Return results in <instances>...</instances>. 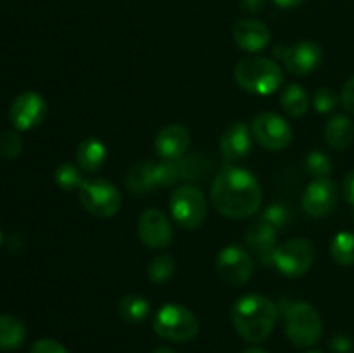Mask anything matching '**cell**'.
<instances>
[{
    "label": "cell",
    "mask_w": 354,
    "mask_h": 353,
    "mask_svg": "<svg viewBox=\"0 0 354 353\" xmlns=\"http://www.w3.org/2000/svg\"><path fill=\"white\" fill-rule=\"evenodd\" d=\"M273 2L282 9H294V7H299L304 0H273Z\"/></svg>",
    "instance_id": "74e56055"
},
{
    "label": "cell",
    "mask_w": 354,
    "mask_h": 353,
    "mask_svg": "<svg viewBox=\"0 0 354 353\" xmlns=\"http://www.w3.org/2000/svg\"><path fill=\"white\" fill-rule=\"evenodd\" d=\"M268 26L258 19H241L234 26V40L242 51L259 52L270 44Z\"/></svg>",
    "instance_id": "ac0fdd59"
},
{
    "label": "cell",
    "mask_w": 354,
    "mask_h": 353,
    "mask_svg": "<svg viewBox=\"0 0 354 353\" xmlns=\"http://www.w3.org/2000/svg\"><path fill=\"white\" fill-rule=\"evenodd\" d=\"M30 353H69L64 346L55 339H38L33 346H31Z\"/></svg>",
    "instance_id": "d6a6232c"
},
{
    "label": "cell",
    "mask_w": 354,
    "mask_h": 353,
    "mask_svg": "<svg viewBox=\"0 0 354 353\" xmlns=\"http://www.w3.org/2000/svg\"><path fill=\"white\" fill-rule=\"evenodd\" d=\"M154 353H176V352L171 348H158Z\"/></svg>",
    "instance_id": "ab89813d"
},
{
    "label": "cell",
    "mask_w": 354,
    "mask_h": 353,
    "mask_svg": "<svg viewBox=\"0 0 354 353\" xmlns=\"http://www.w3.org/2000/svg\"><path fill=\"white\" fill-rule=\"evenodd\" d=\"M325 141L339 151L348 149L354 142V123L344 114H337L325 127Z\"/></svg>",
    "instance_id": "44dd1931"
},
{
    "label": "cell",
    "mask_w": 354,
    "mask_h": 353,
    "mask_svg": "<svg viewBox=\"0 0 354 353\" xmlns=\"http://www.w3.org/2000/svg\"><path fill=\"white\" fill-rule=\"evenodd\" d=\"M244 241L249 249L258 253L265 260H272L277 244V228L266 221L259 220L249 227Z\"/></svg>",
    "instance_id": "d6986e66"
},
{
    "label": "cell",
    "mask_w": 354,
    "mask_h": 353,
    "mask_svg": "<svg viewBox=\"0 0 354 353\" xmlns=\"http://www.w3.org/2000/svg\"><path fill=\"white\" fill-rule=\"evenodd\" d=\"M169 210L173 218L182 228H197L203 225L207 215L206 196L192 183L180 185L169 197Z\"/></svg>",
    "instance_id": "52a82bcc"
},
{
    "label": "cell",
    "mask_w": 354,
    "mask_h": 353,
    "mask_svg": "<svg viewBox=\"0 0 354 353\" xmlns=\"http://www.w3.org/2000/svg\"><path fill=\"white\" fill-rule=\"evenodd\" d=\"M23 138H21L19 132L14 130H6L0 135V156L2 158H16L23 151Z\"/></svg>",
    "instance_id": "4dcf8cb0"
},
{
    "label": "cell",
    "mask_w": 354,
    "mask_h": 353,
    "mask_svg": "<svg viewBox=\"0 0 354 353\" xmlns=\"http://www.w3.org/2000/svg\"><path fill=\"white\" fill-rule=\"evenodd\" d=\"M342 106H344L346 111L354 114V75L346 82L344 89H342Z\"/></svg>",
    "instance_id": "836d02e7"
},
{
    "label": "cell",
    "mask_w": 354,
    "mask_h": 353,
    "mask_svg": "<svg viewBox=\"0 0 354 353\" xmlns=\"http://www.w3.org/2000/svg\"><path fill=\"white\" fill-rule=\"evenodd\" d=\"M252 132L251 127L239 121L228 127L220 138L221 156L227 163H235L245 158L252 149Z\"/></svg>",
    "instance_id": "2e32d148"
},
{
    "label": "cell",
    "mask_w": 354,
    "mask_h": 353,
    "mask_svg": "<svg viewBox=\"0 0 354 353\" xmlns=\"http://www.w3.org/2000/svg\"><path fill=\"white\" fill-rule=\"evenodd\" d=\"M209 173V163L201 156H183L180 159H162L156 163L158 187H171L182 182H196Z\"/></svg>",
    "instance_id": "9c48e42d"
},
{
    "label": "cell",
    "mask_w": 354,
    "mask_h": 353,
    "mask_svg": "<svg viewBox=\"0 0 354 353\" xmlns=\"http://www.w3.org/2000/svg\"><path fill=\"white\" fill-rule=\"evenodd\" d=\"M138 237L147 248L162 249L168 248L173 241V227L168 217L161 210L149 208L138 218Z\"/></svg>",
    "instance_id": "5bb4252c"
},
{
    "label": "cell",
    "mask_w": 354,
    "mask_h": 353,
    "mask_svg": "<svg viewBox=\"0 0 354 353\" xmlns=\"http://www.w3.org/2000/svg\"><path fill=\"white\" fill-rule=\"evenodd\" d=\"M47 116V100L38 92H23L12 100L9 118L16 130L26 132L40 127Z\"/></svg>",
    "instance_id": "4fadbf2b"
},
{
    "label": "cell",
    "mask_w": 354,
    "mask_h": 353,
    "mask_svg": "<svg viewBox=\"0 0 354 353\" xmlns=\"http://www.w3.org/2000/svg\"><path fill=\"white\" fill-rule=\"evenodd\" d=\"M344 199L354 208V170L349 172L344 179Z\"/></svg>",
    "instance_id": "d590c367"
},
{
    "label": "cell",
    "mask_w": 354,
    "mask_h": 353,
    "mask_svg": "<svg viewBox=\"0 0 354 353\" xmlns=\"http://www.w3.org/2000/svg\"><path fill=\"white\" fill-rule=\"evenodd\" d=\"M272 262L282 275L297 279L310 272L315 262V248L308 239L297 237L277 246Z\"/></svg>",
    "instance_id": "ba28073f"
},
{
    "label": "cell",
    "mask_w": 354,
    "mask_h": 353,
    "mask_svg": "<svg viewBox=\"0 0 354 353\" xmlns=\"http://www.w3.org/2000/svg\"><path fill=\"white\" fill-rule=\"evenodd\" d=\"M241 2V7L245 10V12L258 14L265 9L266 0H239Z\"/></svg>",
    "instance_id": "8d00e7d4"
},
{
    "label": "cell",
    "mask_w": 354,
    "mask_h": 353,
    "mask_svg": "<svg viewBox=\"0 0 354 353\" xmlns=\"http://www.w3.org/2000/svg\"><path fill=\"white\" fill-rule=\"evenodd\" d=\"M261 203V183L249 170L227 165L214 176L211 185V204L223 217L234 220L252 217L259 211Z\"/></svg>",
    "instance_id": "6da1fadb"
},
{
    "label": "cell",
    "mask_w": 354,
    "mask_h": 353,
    "mask_svg": "<svg viewBox=\"0 0 354 353\" xmlns=\"http://www.w3.org/2000/svg\"><path fill=\"white\" fill-rule=\"evenodd\" d=\"M78 196L82 206L97 218H111L121 210V192L106 179H85Z\"/></svg>",
    "instance_id": "8992f818"
},
{
    "label": "cell",
    "mask_w": 354,
    "mask_h": 353,
    "mask_svg": "<svg viewBox=\"0 0 354 353\" xmlns=\"http://www.w3.org/2000/svg\"><path fill=\"white\" fill-rule=\"evenodd\" d=\"M279 318V307L263 294H245L232 307V324L241 338L261 343L272 334Z\"/></svg>",
    "instance_id": "7a4b0ae2"
},
{
    "label": "cell",
    "mask_w": 354,
    "mask_h": 353,
    "mask_svg": "<svg viewBox=\"0 0 354 353\" xmlns=\"http://www.w3.org/2000/svg\"><path fill=\"white\" fill-rule=\"evenodd\" d=\"M2 241H3V235H2V230H0V246H2Z\"/></svg>",
    "instance_id": "60d3db41"
},
{
    "label": "cell",
    "mask_w": 354,
    "mask_h": 353,
    "mask_svg": "<svg viewBox=\"0 0 354 353\" xmlns=\"http://www.w3.org/2000/svg\"><path fill=\"white\" fill-rule=\"evenodd\" d=\"M152 325H154L156 334L176 343L190 341L199 334L201 329L197 315L183 305L176 303L165 305L156 314Z\"/></svg>",
    "instance_id": "277c9868"
},
{
    "label": "cell",
    "mask_w": 354,
    "mask_h": 353,
    "mask_svg": "<svg viewBox=\"0 0 354 353\" xmlns=\"http://www.w3.org/2000/svg\"><path fill=\"white\" fill-rule=\"evenodd\" d=\"M339 99L337 96L334 93L332 89H318L313 96V107L318 111V113L325 114V113H330L332 109H335L337 106Z\"/></svg>",
    "instance_id": "1f68e13d"
},
{
    "label": "cell",
    "mask_w": 354,
    "mask_h": 353,
    "mask_svg": "<svg viewBox=\"0 0 354 353\" xmlns=\"http://www.w3.org/2000/svg\"><path fill=\"white\" fill-rule=\"evenodd\" d=\"M330 346L335 353H351V350H353V343L342 334L335 336V338L332 339Z\"/></svg>",
    "instance_id": "e575fe53"
},
{
    "label": "cell",
    "mask_w": 354,
    "mask_h": 353,
    "mask_svg": "<svg viewBox=\"0 0 354 353\" xmlns=\"http://www.w3.org/2000/svg\"><path fill=\"white\" fill-rule=\"evenodd\" d=\"M216 272L230 286H242L254 272V263L245 248L239 244H228L218 253Z\"/></svg>",
    "instance_id": "7c38bea8"
},
{
    "label": "cell",
    "mask_w": 354,
    "mask_h": 353,
    "mask_svg": "<svg viewBox=\"0 0 354 353\" xmlns=\"http://www.w3.org/2000/svg\"><path fill=\"white\" fill-rule=\"evenodd\" d=\"M107 159V147L102 141L88 137L80 142L76 149V163L86 173L99 172Z\"/></svg>",
    "instance_id": "ffe728a7"
},
{
    "label": "cell",
    "mask_w": 354,
    "mask_h": 353,
    "mask_svg": "<svg viewBox=\"0 0 354 353\" xmlns=\"http://www.w3.org/2000/svg\"><path fill=\"white\" fill-rule=\"evenodd\" d=\"M275 57L282 61L286 69L292 75H308V73L315 71L320 66L322 59H324V51L317 42L303 40L296 42V44L289 45H277L273 48Z\"/></svg>",
    "instance_id": "30bf717a"
},
{
    "label": "cell",
    "mask_w": 354,
    "mask_h": 353,
    "mask_svg": "<svg viewBox=\"0 0 354 353\" xmlns=\"http://www.w3.org/2000/svg\"><path fill=\"white\" fill-rule=\"evenodd\" d=\"M280 104H282L283 111L289 116L299 118L306 114V111L310 109V97H308V92L303 87L297 85V83H290L282 92Z\"/></svg>",
    "instance_id": "cb8c5ba5"
},
{
    "label": "cell",
    "mask_w": 354,
    "mask_h": 353,
    "mask_svg": "<svg viewBox=\"0 0 354 353\" xmlns=\"http://www.w3.org/2000/svg\"><path fill=\"white\" fill-rule=\"evenodd\" d=\"M242 353H268V352H266V350H261V348H248V350H244Z\"/></svg>",
    "instance_id": "f35d334b"
},
{
    "label": "cell",
    "mask_w": 354,
    "mask_h": 353,
    "mask_svg": "<svg viewBox=\"0 0 354 353\" xmlns=\"http://www.w3.org/2000/svg\"><path fill=\"white\" fill-rule=\"evenodd\" d=\"M55 183L61 187L62 190H78L83 183L82 168L80 166L71 165V163H62L55 170Z\"/></svg>",
    "instance_id": "4316f807"
},
{
    "label": "cell",
    "mask_w": 354,
    "mask_h": 353,
    "mask_svg": "<svg viewBox=\"0 0 354 353\" xmlns=\"http://www.w3.org/2000/svg\"><path fill=\"white\" fill-rule=\"evenodd\" d=\"M254 141L268 151H282L292 141V127L277 113H261L251 123Z\"/></svg>",
    "instance_id": "8fae6325"
},
{
    "label": "cell",
    "mask_w": 354,
    "mask_h": 353,
    "mask_svg": "<svg viewBox=\"0 0 354 353\" xmlns=\"http://www.w3.org/2000/svg\"><path fill=\"white\" fill-rule=\"evenodd\" d=\"M290 218H292V211L286 206V203H273L263 211L261 220L273 225L275 228H282L289 224Z\"/></svg>",
    "instance_id": "f1b7e54d"
},
{
    "label": "cell",
    "mask_w": 354,
    "mask_h": 353,
    "mask_svg": "<svg viewBox=\"0 0 354 353\" xmlns=\"http://www.w3.org/2000/svg\"><path fill=\"white\" fill-rule=\"evenodd\" d=\"M337 204V187L328 176H317L303 194V208L308 217L322 218Z\"/></svg>",
    "instance_id": "9a60e30c"
},
{
    "label": "cell",
    "mask_w": 354,
    "mask_h": 353,
    "mask_svg": "<svg viewBox=\"0 0 354 353\" xmlns=\"http://www.w3.org/2000/svg\"><path fill=\"white\" fill-rule=\"evenodd\" d=\"M234 78L239 87L256 96H270L283 83V69L270 57H245L235 66Z\"/></svg>",
    "instance_id": "3957f363"
},
{
    "label": "cell",
    "mask_w": 354,
    "mask_h": 353,
    "mask_svg": "<svg viewBox=\"0 0 354 353\" xmlns=\"http://www.w3.org/2000/svg\"><path fill=\"white\" fill-rule=\"evenodd\" d=\"M190 145V134L183 125H168L154 141V149L161 159H180L187 154Z\"/></svg>",
    "instance_id": "e0dca14e"
},
{
    "label": "cell",
    "mask_w": 354,
    "mask_h": 353,
    "mask_svg": "<svg viewBox=\"0 0 354 353\" xmlns=\"http://www.w3.org/2000/svg\"><path fill=\"white\" fill-rule=\"evenodd\" d=\"M176 269V263L173 260V256L169 255H161L158 258H154L149 265L147 273H149V279L154 280V282L161 284L166 282V280L171 279V275L175 273Z\"/></svg>",
    "instance_id": "83f0119b"
},
{
    "label": "cell",
    "mask_w": 354,
    "mask_h": 353,
    "mask_svg": "<svg viewBox=\"0 0 354 353\" xmlns=\"http://www.w3.org/2000/svg\"><path fill=\"white\" fill-rule=\"evenodd\" d=\"M118 310L124 320L137 324V322H144L151 315V303L140 294H127L121 298Z\"/></svg>",
    "instance_id": "d4e9b609"
},
{
    "label": "cell",
    "mask_w": 354,
    "mask_h": 353,
    "mask_svg": "<svg viewBox=\"0 0 354 353\" xmlns=\"http://www.w3.org/2000/svg\"><path fill=\"white\" fill-rule=\"evenodd\" d=\"M127 187L133 194H147L149 190L156 189V163L142 161L138 165L131 166L127 175Z\"/></svg>",
    "instance_id": "7402d4cb"
},
{
    "label": "cell",
    "mask_w": 354,
    "mask_h": 353,
    "mask_svg": "<svg viewBox=\"0 0 354 353\" xmlns=\"http://www.w3.org/2000/svg\"><path fill=\"white\" fill-rule=\"evenodd\" d=\"M322 331V318L313 305L306 301L289 305L286 310V334L294 345L310 348L320 341Z\"/></svg>",
    "instance_id": "5b68a950"
},
{
    "label": "cell",
    "mask_w": 354,
    "mask_h": 353,
    "mask_svg": "<svg viewBox=\"0 0 354 353\" xmlns=\"http://www.w3.org/2000/svg\"><path fill=\"white\" fill-rule=\"evenodd\" d=\"M26 339V325L14 315H0V350H16Z\"/></svg>",
    "instance_id": "603a6c76"
},
{
    "label": "cell",
    "mask_w": 354,
    "mask_h": 353,
    "mask_svg": "<svg viewBox=\"0 0 354 353\" xmlns=\"http://www.w3.org/2000/svg\"><path fill=\"white\" fill-rule=\"evenodd\" d=\"M308 353H322V352H308Z\"/></svg>",
    "instance_id": "b9f144b4"
},
{
    "label": "cell",
    "mask_w": 354,
    "mask_h": 353,
    "mask_svg": "<svg viewBox=\"0 0 354 353\" xmlns=\"http://www.w3.org/2000/svg\"><path fill=\"white\" fill-rule=\"evenodd\" d=\"M330 255L339 265H354V234L353 232H339L330 244Z\"/></svg>",
    "instance_id": "484cf974"
},
{
    "label": "cell",
    "mask_w": 354,
    "mask_h": 353,
    "mask_svg": "<svg viewBox=\"0 0 354 353\" xmlns=\"http://www.w3.org/2000/svg\"><path fill=\"white\" fill-rule=\"evenodd\" d=\"M306 170L308 173L317 179V176H327L332 172V159L322 151H311L306 156Z\"/></svg>",
    "instance_id": "f546056e"
}]
</instances>
